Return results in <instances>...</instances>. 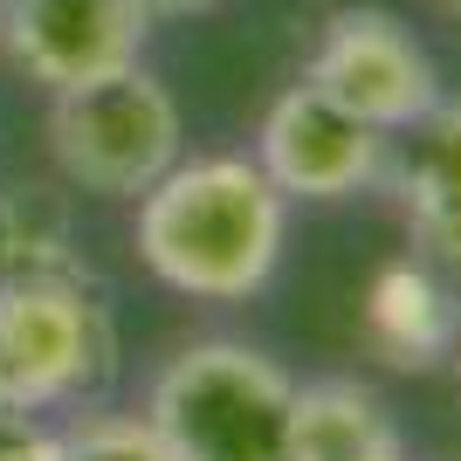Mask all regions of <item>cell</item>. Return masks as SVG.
I'll list each match as a JSON object with an SVG mask.
<instances>
[{
  "label": "cell",
  "mask_w": 461,
  "mask_h": 461,
  "mask_svg": "<svg viewBox=\"0 0 461 461\" xmlns=\"http://www.w3.org/2000/svg\"><path fill=\"white\" fill-rule=\"evenodd\" d=\"M138 262L193 303L262 296L289 241V200L249 152H193L131 200Z\"/></svg>",
  "instance_id": "obj_1"
},
{
  "label": "cell",
  "mask_w": 461,
  "mask_h": 461,
  "mask_svg": "<svg viewBox=\"0 0 461 461\" xmlns=\"http://www.w3.org/2000/svg\"><path fill=\"white\" fill-rule=\"evenodd\" d=\"M296 379L249 338H193L158 366L145 420L173 461H289Z\"/></svg>",
  "instance_id": "obj_2"
},
{
  "label": "cell",
  "mask_w": 461,
  "mask_h": 461,
  "mask_svg": "<svg viewBox=\"0 0 461 461\" xmlns=\"http://www.w3.org/2000/svg\"><path fill=\"white\" fill-rule=\"evenodd\" d=\"M49 158L90 200H138L186 158L179 96L145 69H111L49 96Z\"/></svg>",
  "instance_id": "obj_3"
},
{
  "label": "cell",
  "mask_w": 461,
  "mask_h": 461,
  "mask_svg": "<svg viewBox=\"0 0 461 461\" xmlns=\"http://www.w3.org/2000/svg\"><path fill=\"white\" fill-rule=\"evenodd\" d=\"M117 372V324L90 276L0 289V406L28 420L90 406Z\"/></svg>",
  "instance_id": "obj_4"
},
{
  "label": "cell",
  "mask_w": 461,
  "mask_h": 461,
  "mask_svg": "<svg viewBox=\"0 0 461 461\" xmlns=\"http://www.w3.org/2000/svg\"><path fill=\"white\" fill-rule=\"evenodd\" d=\"M303 83L330 104H345L351 117H366L385 138L441 104V69L427 56V41L393 7H372V0L324 14L317 49L303 62Z\"/></svg>",
  "instance_id": "obj_5"
},
{
  "label": "cell",
  "mask_w": 461,
  "mask_h": 461,
  "mask_svg": "<svg viewBox=\"0 0 461 461\" xmlns=\"http://www.w3.org/2000/svg\"><path fill=\"white\" fill-rule=\"evenodd\" d=\"M249 158L269 173V186L283 200L330 207V200H358V193L379 186L385 131H372L366 117H351L345 104L317 96L310 83H289L262 111V131H255Z\"/></svg>",
  "instance_id": "obj_6"
},
{
  "label": "cell",
  "mask_w": 461,
  "mask_h": 461,
  "mask_svg": "<svg viewBox=\"0 0 461 461\" xmlns=\"http://www.w3.org/2000/svg\"><path fill=\"white\" fill-rule=\"evenodd\" d=\"M152 14L138 0H0V56L41 90H77L145 62Z\"/></svg>",
  "instance_id": "obj_7"
},
{
  "label": "cell",
  "mask_w": 461,
  "mask_h": 461,
  "mask_svg": "<svg viewBox=\"0 0 461 461\" xmlns=\"http://www.w3.org/2000/svg\"><path fill=\"white\" fill-rule=\"evenodd\" d=\"M379 186L400 207V228L420 262L461 283V104L441 96L427 117L385 138Z\"/></svg>",
  "instance_id": "obj_8"
},
{
  "label": "cell",
  "mask_w": 461,
  "mask_h": 461,
  "mask_svg": "<svg viewBox=\"0 0 461 461\" xmlns=\"http://www.w3.org/2000/svg\"><path fill=\"white\" fill-rule=\"evenodd\" d=\"M366 345L393 372H441L461 345V283L441 276L420 255H393L379 262L358 303Z\"/></svg>",
  "instance_id": "obj_9"
},
{
  "label": "cell",
  "mask_w": 461,
  "mask_h": 461,
  "mask_svg": "<svg viewBox=\"0 0 461 461\" xmlns=\"http://www.w3.org/2000/svg\"><path fill=\"white\" fill-rule=\"evenodd\" d=\"M406 434L393 406L358 379H310L289 406V461H400Z\"/></svg>",
  "instance_id": "obj_10"
},
{
  "label": "cell",
  "mask_w": 461,
  "mask_h": 461,
  "mask_svg": "<svg viewBox=\"0 0 461 461\" xmlns=\"http://www.w3.org/2000/svg\"><path fill=\"white\" fill-rule=\"evenodd\" d=\"M56 276H90L69 200L49 186H0V289Z\"/></svg>",
  "instance_id": "obj_11"
},
{
  "label": "cell",
  "mask_w": 461,
  "mask_h": 461,
  "mask_svg": "<svg viewBox=\"0 0 461 461\" xmlns=\"http://www.w3.org/2000/svg\"><path fill=\"white\" fill-rule=\"evenodd\" d=\"M62 461H173V447L158 441V427L145 413H77L56 427Z\"/></svg>",
  "instance_id": "obj_12"
},
{
  "label": "cell",
  "mask_w": 461,
  "mask_h": 461,
  "mask_svg": "<svg viewBox=\"0 0 461 461\" xmlns=\"http://www.w3.org/2000/svg\"><path fill=\"white\" fill-rule=\"evenodd\" d=\"M138 7H145V14H152V28H158V21H193V14H213L221 0H138Z\"/></svg>",
  "instance_id": "obj_13"
},
{
  "label": "cell",
  "mask_w": 461,
  "mask_h": 461,
  "mask_svg": "<svg viewBox=\"0 0 461 461\" xmlns=\"http://www.w3.org/2000/svg\"><path fill=\"white\" fill-rule=\"evenodd\" d=\"M35 427H41V420H28V413H14V406H0V461L14 455V447L35 434Z\"/></svg>",
  "instance_id": "obj_14"
},
{
  "label": "cell",
  "mask_w": 461,
  "mask_h": 461,
  "mask_svg": "<svg viewBox=\"0 0 461 461\" xmlns=\"http://www.w3.org/2000/svg\"><path fill=\"white\" fill-rule=\"evenodd\" d=\"M7 461H62V455H56V434H49V427H35V434H28Z\"/></svg>",
  "instance_id": "obj_15"
},
{
  "label": "cell",
  "mask_w": 461,
  "mask_h": 461,
  "mask_svg": "<svg viewBox=\"0 0 461 461\" xmlns=\"http://www.w3.org/2000/svg\"><path fill=\"white\" fill-rule=\"evenodd\" d=\"M441 7H447V14H455V21H461V0H441Z\"/></svg>",
  "instance_id": "obj_16"
},
{
  "label": "cell",
  "mask_w": 461,
  "mask_h": 461,
  "mask_svg": "<svg viewBox=\"0 0 461 461\" xmlns=\"http://www.w3.org/2000/svg\"><path fill=\"white\" fill-rule=\"evenodd\" d=\"M447 366H455V379H461V345H455V358H447Z\"/></svg>",
  "instance_id": "obj_17"
},
{
  "label": "cell",
  "mask_w": 461,
  "mask_h": 461,
  "mask_svg": "<svg viewBox=\"0 0 461 461\" xmlns=\"http://www.w3.org/2000/svg\"><path fill=\"white\" fill-rule=\"evenodd\" d=\"M400 461H413V455H400Z\"/></svg>",
  "instance_id": "obj_18"
}]
</instances>
